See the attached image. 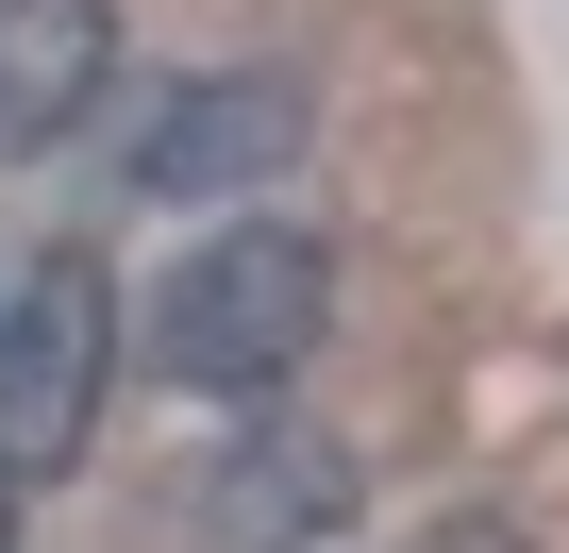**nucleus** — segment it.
Listing matches in <instances>:
<instances>
[{
	"label": "nucleus",
	"mask_w": 569,
	"mask_h": 553,
	"mask_svg": "<svg viewBox=\"0 0 569 553\" xmlns=\"http://www.w3.org/2000/svg\"><path fill=\"white\" fill-rule=\"evenodd\" d=\"M319 319H336L319 235L234 218V235H201L168 286H151V369H168V386H201V403H268L284 369L319 353Z\"/></svg>",
	"instance_id": "nucleus-1"
},
{
	"label": "nucleus",
	"mask_w": 569,
	"mask_h": 553,
	"mask_svg": "<svg viewBox=\"0 0 569 553\" xmlns=\"http://www.w3.org/2000/svg\"><path fill=\"white\" fill-rule=\"evenodd\" d=\"M101 386H118V286H101V251H51L18 303H0V486H51L84 470L101 436Z\"/></svg>",
	"instance_id": "nucleus-2"
},
{
	"label": "nucleus",
	"mask_w": 569,
	"mask_h": 553,
	"mask_svg": "<svg viewBox=\"0 0 569 553\" xmlns=\"http://www.w3.org/2000/svg\"><path fill=\"white\" fill-rule=\"evenodd\" d=\"M302 168V85L251 68V85H184L151 135H134V185L151 201H234V185H284Z\"/></svg>",
	"instance_id": "nucleus-3"
},
{
	"label": "nucleus",
	"mask_w": 569,
	"mask_h": 553,
	"mask_svg": "<svg viewBox=\"0 0 569 553\" xmlns=\"http://www.w3.org/2000/svg\"><path fill=\"white\" fill-rule=\"evenodd\" d=\"M118 85V0H0V151H51Z\"/></svg>",
	"instance_id": "nucleus-4"
},
{
	"label": "nucleus",
	"mask_w": 569,
	"mask_h": 553,
	"mask_svg": "<svg viewBox=\"0 0 569 553\" xmlns=\"http://www.w3.org/2000/svg\"><path fill=\"white\" fill-rule=\"evenodd\" d=\"M336 503H352V470L302 453V436H268V453L234 470V520H251V536H268V520H336Z\"/></svg>",
	"instance_id": "nucleus-5"
},
{
	"label": "nucleus",
	"mask_w": 569,
	"mask_h": 553,
	"mask_svg": "<svg viewBox=\"0 0 569 553\" xmlns=\"http://www.w3.org/2000/svg\"><path fill=\"white\" fill-rule=\"evenodd\" d=\"M436 553H502V536H486V520H469V536H436Z\"/></svg>",
	"instance_id": "nucleus-6"
},
{
	"label": "nucleus",
	"mask_w": 569,
	"mask_h": 553,
	"mask_svg": "<svg viewBox=\"0 0 569 553\" xmlns=\"http://www.w3.org/2000/svg\"><path fill=\"white\" fill-rule=\"evenodd\" d=\"M0 553H18V486H0Z\"/></svg>",
	"instance_id": "nucleus-7"
}]
</instances>
